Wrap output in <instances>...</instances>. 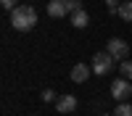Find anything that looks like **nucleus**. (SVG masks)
I'll use <instances>...</instances> for the list:
<instances>
[{
    "label": "nucleus",
    "instance_id": "f257e3e1",
    "mask_svg": "<svg viewBox=\"0 0 132 116\" xmlns=\"http://www.w3.org/2000/svg\"><path fill=\"white\" fill-rule=\"evenodd\" d=\"M11 26L16 32H29L37 26V11L32 5H19L16 11H11Z\"/></svg>",
    "mask_w": 132,
    "mask_h": 116
},
{
    "label": "nucleus",
    "instance_id": "f03ea898",
    "mask_svg": "<svg viewBox=\"0 0 132 116\" xmlns=\"http://www.w3.org/2000/svg\"><path fill=\"white\" fill-rule=\"evenodd\" d=\"M82 3L79 0H50L48 3V16L61 19V16H71L74 11H79Z\"/></svg>",
    "mask_w": 132,
    "mask_h": 116
},
{
    "label": "nucleus",
    "instance_id": "7ed1b4c3",
    "mask_svg": "<svg viewBox=\"0 0 132 116\" xmlns=\"http://www.w3.org/2000/svg\"><path fill=\"white\" fill-rule=\"evenodd\" d=\"M111 69H114V58L108 56V50H98L93 56V74L103 77V74H108Z\"/></svg>",
    "mask_w": 132,
    "mask_h": 116
},
{
    "label": "nucleus",
    "instance_id": "20e7f679",
    "mask_svg": "<svg viewBox=\"0 0 132 116\" xmlns=\"http://www.w3.org/2000/svg\"><path fill=\"white\" fill-rule=\"evenodd\" d=\"M111 95H114L116 103H127V98L132 95V84H129V79H124V77L114 79V82H111Z\"/></svg>",
    "mask_w": 132,
    "mask_h": 116
},
{
    "label": "nucleus",
    "instance_id": "39448f33",
    "mask_svg": "<svg viewBox=\"0 0 132 116\" xmlns=\"http://www.w3.org/2000/svg\"><path fill=\"white\" fill-rule=\"evenodd\" d=\"M106 50H108V56H111L114 61H124L127 58V53H129V45L124 40H119V37H114V40H108V45H106Z\"/></svg>",
    "mask_w": 132,
    "mask_h": 116
},
{
    "label": "nucleus",
    "instance_id": "423d86ee",
    "mask_svg": "<svg viewBox=\"0 0 132 116\" xmlns=\"http://www.w3.org/2000/svg\"><path fill=\"white\" fill-rule=\"evenodd\" d=\"M77 105H79V100H77L74 95H58V100H56V111H58V113H74Z\"/></svg>",
    "mask_w": 132,
    "mask_h": 116
},
{
    "label": "nucleus",
    "instance_id": "0eeeda50",
    "mask_svg": "<svg viewBox=\"0 0 132 116\" xmlns=\"http://www.w3.org/2000/svg\"><path fill=\"white\" fill-rule=\"evenodd\" d=\"M93 74V66H85V63H77V66L71 69V82H77V84H82V82H87V77Z\"/></svg>",
    "mask_w": 132,
    "mask_h": 116
},
{
    "label": "nucleus",
    "instance_id": "6e6552de",
    "mask_svg": "<svg viewBox=\"0 0 132 116\" xmlns=\"http://www.w3.org/2000/svg\"><path fill=\"white\" fill-rule=\"evenodd\" d=\"M87 24H90V16H87L85 8H79V11H74V13H71V26H74V29H85Z\"/></svg>",
    "mask_w": 132,
    "mask_h": 116
},
{
    "label": "nucleus",
    "instance_id": "1a4fd4ad",
    "mask_svg": "<svg viewBox=\"0 0 132 116\" xmlns=\"http://www.w3.org/2000/svg\"><path fill=\"white\" fill-rule=\"evenodd\" d=\"M119 16H122V21H132V0H124L119 5Z\"/></svg>",
    "mask_w": 132,
    "mask_h": 116
},
{
    "label": "nucleus",
    "instance_id": "9d476101",
    "mask_svg": "<svg viewBox=\"0 0 132 116\" xmlns=\"http://www.w3.org/2000/svg\"><path fill=\"white\" fill-rule=\"evenodd\" d=\"M114 116H132V105L129 103H119L116 111H114Z\"/></svg>",
    "mask_w": 132,
    "mask_h": 116
},
{
    "label": "nucleus",
    "instance_id": "9b49d317",
    "mask_svg": "<svg viewBox=\"0 0 132 116\" xmlns=\"http://www.w3.org/2000/svg\"><path fill=\"white\" fill-rule=\"evenodd\" d=\"M122 77L132 79V61H122Z\"/></svg>",
    "mask_w": 132,
    "mask_h": 116
},
{
    "label": "nucleus",
    "instance_id": "f8f14e48",
    "mask_svg": "<svg viewBox=\"0 0 132 116\" xmlns=\"http://www.w3.org/2000/svg\"><path fill=\"white\" fill-rule=\"evenodd\" d=\"M106 5H108V13L119 16V5H122V0H106Z\"/></svg>",
    "mask_w": 132,
    "mask_h": 116
},
{
    "label": "nucleus",
    "instance_id": "ddd939ff",
    "mask_svg": "<svg viewBox=\"0 0 132 116\" xmlns=\"http://www.w3.org/2000/svg\"><path fill=\"white\" fill-rule=\"evenodd\" d=\"M42 100H45V103H56L58 98H56V92H53V90H42Z\"/></svg>",
    "mask_w": 132,
    "mask_h": 116
},
{
    "label": "nucleus",
    "instance_id": "4468645a",
    "mask_svg": "<svg viewBox=\"0 0 132 116\" xmlns=\"http://www.w3.org/2000/svg\"><path fill=\"white\" fill-rule=\"evenodd\" d=\"M0 3H3V8H5V11H16V8H19L16 0H0Z\"/></svg>",
    "mask_w": 132,
    "mask_h": 116
},
{
    "label": "nucleus",
    "instance_id": "2eb2a0df",
    "mask_svg": "<svg viewBox=\"0 0 132 116\" xmlns=\"http://www.w3.org/2000/svg\"><path fill=\"white\" fill-rule=\"evenodd\" d=\"M101 116H111V113H101Z\"/></svg>",
    "mask_w": 132,
    "mask_h": 116
}]
</instances>
